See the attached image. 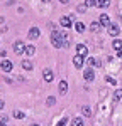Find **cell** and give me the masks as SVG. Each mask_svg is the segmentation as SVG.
I'll use <instances>...</instances> for the list:
<instances>
[{"label":"cell","mask_w":122,"mask_h":126,"mask_svg":"<svg viewBox=\"0 0 122 126\" xmlns=\"http://www.w3.org/2000/svg\"><path fill=\"white\" fill-rule=\"evenodd\" d=\"M51 42H53V46L56 49L64 47V37H63V34H60V32H53L51 34Z\"/></svg>","instance_id":"obj_1"},{"label":"cell","mask_w":122,"mask_h":126,"mask_svg":"<svg viewBox=\"0 0 122 126\" xmlns=\"http://www.w3.org/2000/svg\"><path fill=\"white\" fill-rule=\"evenodd\" d=\"M14 50H15V54L19 56L22 52H26V47H24V44H22L20 40H15V42H14Z\"/></svg>","instance_id":"obj_2"},{"label":"cell","mask_w":122,"mask_h":126,"mask_svg":"<svg viewBox=\"0 0 122 126\" xmlns=\"http://www.w3.org/2000/svg\"><path fill=\"white\" fill-rule=\"evenodd\" d=\"M0 67H2L3 72H10V71H12V62L7 61V59H3V61H2V64H0Z\"/></svg>","instance_id":"obj_3"},{"label":"cell","mask_w":122,"mask_h":126,"mask_svg":"<svg viewBox=\"0 0 122 126\" xmlns=\"http://www.w3.org/2000/svg\"><path fill=\"white\" fill-rule=\"evenodd\" d=\"M60 24L63 25V27H66V29H68V27H71V25H73V19H71V17H61Z\"/></svg>","instance_id":"obj_4"},{"label":"cell","mask_w":122,"mask_h":126,"mask_svg":"<svg viewBox=\"0 0 122 126\" xmlns=\"http://www.w3.org/2000/svg\"><path fill=\"white\" fill-rule=\"evenodd\" d=\"M73 64L76 69H81L83 67V56H75L73 57Z\"/></svg>","instance_id":"obj_5"},{"label":"cell","mask_w":122,"mask_h":126,"mask_svg":"<svg viewBox=\"0 0 122 126\" xmlns=\"http://www.w3.org/2000/svg\"><path fill=\"white\" fill-rule=\"evenodd\" d=\"M119 32H121V29L115 25V24H110L109 25V34H110L112 37H115V35H119Z\"/></svg>","instance_id":"obj_6"},{"label":"cell","mask_w":122,"mask_h":126,"mask_svg":"<svg viewBox=\"0 0 122 126\" xmlns=\"http://www.w3.org/2000/svg\"><path fill=\"white\" fill-rule=\"evenodd\" d=\"M83 78H85V81L92 82V81L95 79V74H93V71H92V69H87V71L83 72Z\"/></svg>","instance_id":"obj_7"},{"label":"cell","mask_w":122,"mask_h":126,"mask_svg":"<svg viewBox=\"0 0 122 126\" xmlns=\"http://www.w3.org/2000/svg\"><path fill=\"white\" fill-rule=\"evenodd\" d=\"M76 50H78V56H83V57H85V56H87V52H88L85 44H78V46H76Z\"/></svg>","instance_id":"obj_8"},{"label":"cell","mask_w":122,"mask_h":126,"mask_svg":"<svg viewBox=\"0 0 122 126\" xmlns=\"http://www.w3.org/2000/svg\"><path fill=\"white\" fill-rule=\"evenodd\" d=\"M42 76H44V81H46V82H51V81H53V72H51V69H44V71H42Z\"/></svg>","instance_id":"obj_9"},{"label":"cell","mask_w":122,"mask_h":126,"mask_svg":"<svg viewBox=\"0 0 122 126\" xmlns=\"http://www.w3.org/2000/svg\"><path fill=\"white\" fill-rule=\"evenodd\" d=\"M39 29H37V27H32V29L29 30V39H37V37H39Z\"/></svg>","instance_id":"obj_10"},{"label":"cell","mask_w":122,"mask_h":126,"mask_svg":"<svg viewBox=\"0 0 122 126\" xmlns=\"http://www.w3.org/2000/svg\"><path fill=\"white\" fill-rule=\"evenodd\" d=\"M100 24H102V25H107V27H109V25H110V19H109V15L102 14V15H100Z\"/></svg>","instance_id":"obj_11"},{"label":"cell","mask_w":122,"mask_h":126,"mask_svg":"<svg viewBox=\"0 0 122 126\" xmlns=\"http://www.w3.org/2000/svg\"><path fill=\"white\" fill-rule=\"evenodd\" d=\"M61 94H64L66 93V89H68V84H66V81H60V86H58Z\"/></svg>","instance_id":"obj_12"},{"label":"cell","mask_w":122,"mask_h":126,"mask_svg":"<svg viewBox=\"0 0 122 126\" xmlns=\"http://www.w3.org/2000/svg\"><path fill=\"white\" fill-rule=\"evenodd\" d=\"M100 27H102V24H98V22H92L90 30L92 32H100Z\"/></svg>","instance_id":"obj_13"},{"label":"cell","mask_w":122,"mask_h":126,"mask_svg":"<svg viewBox=\"0 0 122 126\" xmlns=\"http://www.w3.org/2000/svg\"><path fill=\"white\" fill-rule=\"evenodd\" d=\"M97 5L102 7V9H105V7H109V5H110V0H97Z\"/></svg>","instance_id":"obj_14"},{"label":"cell","mask_w":122,"mask_h":126,"mask_svg":"<svg viewBox=\"0 0 122 126\" xmlns=\"http://www.w3.org/2000/svg\"><path fill=\"white\" fill-rule=\"evenodd\" d=\"M121 97H122V89H117L115 91V96H114V103H119Z\"/></svg>","instance_id":"obj_15"},{"label":"cell","mask_w":122,"mask_h":126,"mask_svg":"<svg viewBox=\"0 0 122 126\" xmlns=\"http://www.w3.org/2000/svg\"><path fill=\"white\" fill-rule=\"evenodd\" d=\"M22 67L26 69V71H30L32 69V62L30 61H22Z\"/></svg>","instance_id":"obj_16"},{"label":"cell","mask_w":122,"mask_h":126,"mask_svg":"<svg viewBox=\"0 0 122 126\" xmlns=\"http://www.w3.org/2000/svg\"><path fill=\"white\" fill-rule=\"evenodd\" d=\"M112 46H114V49H115V50H122V40H114V44H112Z\"/></svg>","instance_id":"obj_17"},{"label":"cell","mask_w":122,"mask_h":126,"mask_svg":"<svg viewBox=\"0 0 122 126\" xmlns=\"http://www.w3.org/2000/svg\"><path fill=\"white\" fill-rule=\"evenodd\" d=\"M26 52H27V56H34L36 47H34V46H27V47H26Z\"/></svg>","instance_id":"obj_18"},{"label":"cell","mask_w":122,"mask_h":126,"mask_svg":"<svg viewBox=\"0 0 122 126\" xmlns=\"http://www.w3.org/2000/svg\"><path fill=\"white\" fill-rule=\"evenodd\" d=\"M75 27H76L78 32H85V24H83V22H76V25H75Z\"/></svg>","instance_id":"obj_19"},{"label":"cell","mask_w":122,"mask_h":126,"mask_svg":"<svg viewBox=\"0 0 122 126\" xmlns=\"http://www.w3.org/2000/svg\"><path fill=\"white\" fill-rule=\"evenodd\" d=\"M71 126H83L81 118H75V119H73V123H71Z\"/></svg>","instance_id":"obj_20"},{"label":"cell","mask_w":122,"mask_h":126,"mask_svg":"<svg viewBox=\"0 0 122 126\" xmlns=\"http://www.w3.org/2000/svg\"><path fill=\"white\" fill-rule=\"evenodd\" d=\"M81 113H83L85 116H90V114H92V111H90V108H88V106H81Z\"/></svg>","instance_id":"obj_21"},{"label":"cell","mask_w":122,"mask_h":126,"mask_svg":"<svg viewBox=\"0 0 122 126\" xmlns=\"http://www.w3.org/2000/svg\"><path fill=\"white\" fill-rule=\"evenodd\" d=\"M87 64H90V66H100V64L97 62V59H93V57L88 59V61H87Z\"/></svg>","instance_id":"obj_22"},{"label":"cell","mask_w":122,"mask_h":126,"mask_svg":"<svg viewBox=\"0 0 122 126\" xmlns=\"http://www.w3.org/2000/svg\"><path fill=\"white\" fill-rule=\"evenodd\" d=\"M14 116L17 118V119H24V113H22V111H15V113H14Z\"/></svg>","instance_id":"obj_23"},{"label":"cell","mask_w":122,"mask_h":126,"mask_svg":"<svg viewBox=\"0 0 122 126\" xmlns=\"http://www.w3.org/2000/svg\"><path fill=\"white\" fill-rule=\"evenodd\" d=\"M85 5L87 7H93V5H97V2L95 0H85Z\"/></svg>","instance_id":"obj_24"},{"label":"cell","mask_w":122,"mask_h":126,"mask_svg":"<svg viewBox=\"0 0 122 126\" xmlns=\"http://www.w3.org/2000/svg\"><path fill=\"white\" fill-rule=\"evenodd\" d=\"M54 101H56V99H54V97L51 96V97H48V99H46V103H48V106H51V104H54Z\"/></svg>","instance_id":"obj_25"},{"label":"cell","mask_w":122,"mask_h":126,"mask_svg":"<svg viewBox=\"0 0 122 126\" xmlns=\"http://www.w3.org/2000/svg\"><path fill=\"white\" fill-rule=\"evenodd\" d=\"M66 121H68V119H66V118H63V119H61V121H60L56 126H64V125H66Z\"/></svg>","instance_id":"obj_26"},{"label":"cell","mask_w":122,"mask_h":126,"mask_svg":"<svg viewBox=\"0 0 122 126\" xmlns=\"http://www.w3.org/2000/svg\"><path fill=\"white\" fill-rule=\"evenodd\" d=\"M85 9H87V5H80L78 7V12H85Z\"/></svg>","instance_id":"obj_27"},{"label":"cell","mask_w":122,"mask_h":126,"mask_svg":"<svg viewBox=\"0 0 122 126\" xmlns=\"http://www.w3.org/2000/svg\"><path fill=\"white\" fill-rule=\"evenodd\" d=\"M107 82H110V84H115V79H112V78H107Z\"/></svg>","instance_id":"obj_28"},{"label":"cell","mask_w":122,"mask_h":126,"mask_svg":"<svg viewBox=\"0 0 122 126\" xmlns=\"http://www.w3.org/2000/svg\"><path fill=\"white\" fill-rule=\"evenodd\" d=\"M0 109H3V101H0Z\"/></svg>","instance_id":"obj_29"},{"label":"cell","mask_w":122,"mask_h":126,"mask_svg":"<svg viewBox=\"0 0 122 126\" xmlns=\"http://www.w3.org/2000/svg\"><path fill=\"white\" fill-rule=\"evenodd\" d=\"M0 126H7V123H3V121H0Z\"/></svg>","instance_id":"obj_30"},{"label":"cell","mask_w":122,"mask_h":126,"mask_svg":"<svg viewBox=\"0 0 122 126\" xmlns=\"http://www.w3.org/2000/svg\"><path fill=\"white\" fill-rule=\"evenodd\" d=\"M119 57H121V59H122V50H119Z\"/></svg>","instance_id":"obj_31"},{"label":"cell","mask_w":122,"mask_h":126,"mask_svg":"<svg viewBox=\"0 0 122 126\" xmlns=\"http://www.w3.org/2000/svg\"><path fill=\"white\" fill-rule=\"evenodd\" d=\"M61 2H63V3H68V2H70V0H61Z\"/></svg>","instance_id":"obj_32"},{"label":"cell","mask_w":122,"mask_h":126,"mask_svg":"<svg viewBox=\"0 0 122 126\" xmlns=\"http://www.w3.org/2000/svg\"><path fill=\"white\" fill-rule=\"evenodd\" d=\"M2 22H3V17H0V24H2Z\"/></svg>","instance_id":"obj_33"},{"label":"cell","mask_w":122,"mask_h":126,"mask_svg":"<svg viewBox=\"0 0 122 126\" xmlns=\"http://www.w3.org/2000/svg\"><path fill=\"white\" fill-rule=\"evenodd\" d=\"M30 126H39V125H30Z\"/></svg>","instance_id":"obj_34"}]
</instances>
